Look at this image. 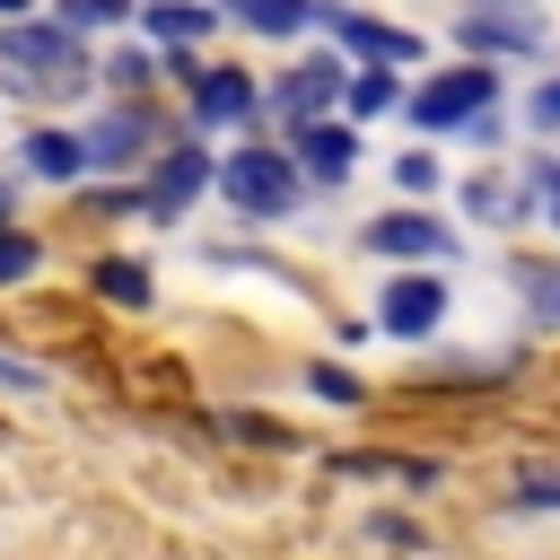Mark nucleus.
<instances>
[{
    "mask_svg": "<svg viewBox=\"0 0 560 560\" xmlns=\"http://www.w3.org/2000/svg\"><path fill=\"white\" fill-rule=\"evenodd\" d=\"M219 192H228L245 219H289V210H298V166L271 158V149H236V158L219 166Z\"/></svg>",
    "mask_w": 560,
    "mask_h": 560,
    "instance_id": "nucleus-1",
    "label": "nucleus"
},
{
    "mask_svg": "<svg viewBox=\"0 0 560 560\" xmlns=\"http://www.w3.org/2000/svg\"><path fill=\"white\" fill-rule=\"evenodd\" d=\"M490 96H499V70H481V61H472V70L429 79V88L411 96V122H420V131H446V122H472Z\"/></svg>",
    "mask_w": 560,
    "mask_h": 560,
    "instance_id": "nucleus-2",
    "label": "nucleus"
},
{
    "mask_svg": "<svg viewBox=\"0 0 560 560\" xmlns=\"http://www.w3.org/2000/svg\"><path fill=\"white\" fill-rule=\"evenodd\" d=\"M0 61H9L18 79H79V70H88L70 26H9V35H0Z\"/></svg>",
    "mask_w": 560,
    "mask_h": 560,
    "instance_id": "nucleus-3",
    "label": "nucleus"
},
{
    "mask_svg": "<svg viewBox=\"0 0 560 560\" xmlns=\"http://www.w3.org/2000/svg\"><path fill=\"white\" fill-rule=\"evenodd\" d=\"M368 254H411V262H446V254H455V236H446L438 219H420V210H394V219H376V228H368Z\"/></svg>",
    "mask_w": 560,
    "mask_h": 560,
    "instance_id": "nucleus-4",
    "label": "nucleus"
},
{
    "mask_svg": "<svg viewBox=\"0 0 560 560\" xmlns=\"http://www.w3.org/2000/svg\"><path fill=\"white\" fill-rule=\"evenodd\" d=\"M438 315H446V280H420V271H411V280H394V289H385V315H376V324H385V332H402V341H420Z\"/></svg>",
    "mask_w": 560,
    "mask_h": 560,
    "instance_id": "nucleus-5",
    "label": "nucleus"
},
{
    "mask_svg": "<svg viewBox=\"0 0 560 560\" xmlns=\"http://www.w3.org/2000/svg\"><path fill=\"white\" fill-rule=\"evenodd\" d=\"M332 18V35L350 44V52H368V61H411L420 52V35H402V26H376V18H350V9H324Z\"/></svg>",
    "mask_w": 560,
    "mask_h": 560,
    "instance_id": "nucleus-6",
    "label": "nucleus"
},
{
    "mask_svg": "<svg viewBox=\"0 0 560 560\" xmlns=\"http://www.w3.org/2000/svg\"><path fill=\"white\" fill-rule=\"evenodd\" d=\"M341 96V70L332 61H298L289 79H280V122H306L315 105H332Z\"/></svg>",
    "mask_w": 560,
    "mask_h": 560,
    "instance_id": "nucleus-7",
    "label": "nucleus"
},
{
    "mask_svg": "<svg viewBox=\"0 0 560 560\" xmlns=\"http://www.w3.org/2000/svg\"><path fill=\"white\" fill-rule=\"evenodd\" d=\"M192 105H201V122H245V114H254V79H236V70H192Z\"/></svg>",
    "mask_w": 560,
    "mask_h": 560,
    "instance_id": "nucleus-8",
    "label": "nucleus"
},
{
    "mask_svg": "<svg viewBox=\"0 0 560 560\" xmlns=\"http://www.w3.org/2000/svg\"><path fill=\"white\" fill-rule=\"evenodd\" d=\"M201 184H210V158H201V149H175V158L158 166V184H149V210H158V219H175Z\"/></svg>",
    "mask_w": 560,
    "mask_h": 560,
    "instance_id": "nucleus-9",
    "label": "nucleus"
},
{
    "mask_svg": "<svg viewBox=\"0 0 560 560\" xmlns=\"http://www.w3.org/2000/svg\"><path fill=\"white\" fill-rule=\"evenodd\" d=\"M298 158H306L324 184H341V175L359 166V140H350L341 122H306V131H298Z\"/></svg>",
    "mask_w": 560,
    "mask_h": 560,
    "instance_id": "nucleus-10",
    "label": "nucleus"
},
{
    "mask_svg": "<svg viewBox=\"0 0 560 560\" xmlns=\"http://www.w3.org/2000/svg\"><path fill=\"white\" fill-rule=\"evenodd\" d=\"M464 44H472V52H534L542 26H534V18H490V9H472V18H464Z\"/></svg>",
    "mask_w": 560,
    "mask_h": 560,
    "instance_id": "nucleus-11",
    "label": "nucleus"
},
{
    "mask_svg": "<svg viewBox=\"0 0 560 560\" xmlns=\"http://www.w3.org/2000/svg\"><path fill=\"white\" fill-rule=\"evenodd\" d=\"M332 472H341V481H411V490H429V481H438V464H429V455H341Z\"/></svg>",
    "mask_w": 560,
    "mask_h": 560,
    "instance_id": "nucleus-12",
    "label": "nucleus"
},
{
    "mask_svg": "<svg viewBox=\"0 0 560 560\" xmlns=\"http://www.w3.org/2000/svg\"><path fill=\"white\" fill-rule=\"evenodd\" d=\"M140 140H149V122H140V114H105V122H96L79 149H88V166H122Z\"/></svg>",
    "mask_w": 560,
    "mask_h": 560,
    "instance_id": "nucleus-13",
    "label": "nucleus"
},
{
    "mask_svg": "<svg viewBox=\"0 0 560 560\" xmlns=\"http://www.w3.org/2000/svg\"><path fill=\"white\" fill-rule=\"evenodd\" d=\"M26 158H35V175H52V184H70V175L88 166V149H79L70 131H35V140H26Z\"/></svg>",
    "mask_w": 560,
    "mask_h": 560,
    "instance_id": "nucleus-14",
    "label": "nucleus"
},
{
    "mask_svg": "<svg viewBox=\"0 0 560 560\" xmlns=\"http://www.w3.org/2000/svg\"><path fill=\"white\" fill-rule=\"evenodd\" d=\"M228 9H236V18H245V26H262V35H298V26H306V18H315V9H306V0H228Z\"/></svg>",
    "mask_w": 560,
    "mask_h": 560,
    "instance_id": "nucleus-15",
    "label": "nucleus"
},
{
    "mask_svg": "<svg viewBox=\"0 0 560 560\" xmlns=\"http://www.w3.org/2000/svg\"><path fill=\"white\" fill-rule=\"evenodd\" d=\"M508 280L525 289V306H534V324H560V271H551V262H516Z\"/></svg>",
    "mask_w": 560,
    "mask_h": 560,
    "instance_id": "nucleus-16",
    "label": "nucleus"
},
{
    "mask_svg": "<svg viewBox=\"0 0 560 560\" xmlns=\"http://www.w3.org/2000/svg\"><path fill=\"white\" fill-rule=\"evenodd\" d=\"M96 289H105L114 306H149V271H140V262H96Z\"/></svg>",
    "mask_w": 560,
    "mask_h": 560,
    "instance_id": "nucleus-17",
    "label": "nucleus"
},
{
    "mask_svg": "<svg viewBox=\"0 0 560 560\" xmlns=\"http://www.w3.org/2000/svg\"><path fill=\"white\" fill-rule=\"evenodd\" d=\"M210 26V9H149V35H166V44H192Z\"/></svg>",
    "mask_w": 560,
    "mask_h": 560,
    "instance_id": "nucleus-18",
    "label": "nucleus"
},
{
    "mask_svg": "<svg viewBox=\"0 0 560 560\" xmlns=\"http://www.w3.org/2000/svg\"><path fill=\"white\" fill-rule=\"evenodd\" d=\"M385 105H394V79L385 70H359L350 79V114H385Z\"/></svg>",
    "mask_w": 560,
    "mask_h": 560,
    "instance_id": "nucleus-19",
    "label": "nucleus"
},
{
    "mask_svg": "<svg viewBox=\"0 0 560 560\" xmlns=\"http://www.w3.org/2000/svg\"><path fill=\"white\" fill-rule=\"evenodd\" d=\"M464 210H481V219H516V192L481 175V184H464Z\"/></svg>",
    "mask_w": 560,
    "mask_h": 560,
    "instance_id": "nucleus-20",
    "label": "nucleus"
},
{
    "mask_svg": "<svg viewBox=\"0 0 560 560\" xmlns=\"http://www.w3.org/2000/svg\"><path fill=\"white\" fill-rule=\"evenodd\" d=\"M122 18V0H61V26L79 35V26H114Z\"/></svg>",
    "mask_w": 560,
    "mask_h": 560,
    "instance_id": "nucleus-21",
    "label": "nucleus"
},
{
    "mask_svg": "<svg viewBox=\"0 0 560 560\" xmlns=\"http://www.w3.org/2000/svg\"><path fill=\"white\" fill-rule=\"evenodd\" d=\"M35 271V236H0V289Z\"/></svg>",
    "mask_w": 560,
    "mask_h": 560,
    "instance_id": "nucleus-22",
    "label": "nucleus"
},
{
    "mask_svg": "<svg viewBox=\"0 0 560 560\" xmlns=\"http://www.w3.org/2000/svg\"><path fill=\"white\" fill-rule=\"evenodd\" d=\"M394 184H402V192H438V166H429V158H420V149H411V158H402V166H394Z\"/></svg>",
    "mask_w": 560,
    "mask_h": 560,
    "instance_id": "nucleus-23",
    "label": "nucleus"
},
{
    "mask_svg": "<svg viewBox=\"0 0 560 560\" xmlns=\"http://www.w3.org/2000/svg\"><path fill=\"white\" fill-rule=\"evenodd\" d=\"M315 394H324V402H359V376H341V368H315Z\"/></svg>",
    "mask_w": 560,
    "mask_h": 560,
    "instance_id": "nucleus-24",
    "label": "nucleus"
},
{
    "mask_svg": "<svg viewBox=\"0 0 560 560\" xmlns=\"http://www.w3.org/2000/svg\"><path fill=\"white\" fill-rule=\"evenodd\" d=\"M105 79H114V88H131V79H149V52H114V61H105Z\"/></svg>",
    "mask_w": 560,
    "mask_h": 560,
    "instance_id": "nucleus-25",
    "label": "nucleus"
},
{
    "mask_svg": "<svg viewBox=\"0 0 560 560\" xmlns=\"http://www.w3.org/2000/svg\"><path fill=\"white\" fill-rule=\"evenodd\" d=\"M516 499H525V508H560V481H551V472H525V490H516Z\"/></svg>",
    "mask_w": 560,
    "mask_h": 560,
    "instance_id": "nucleus-26",
    "label": "nucleus"
},
{
    "mask_svg": "<svg viewBox=\"0 0 560 560\" xmlns=\"http://www.w3.org/2000/svg\"><path fill=\"white\" fill-rule=\"evenodd\" d=\"M534 122H542V131H560V79H542V88H534Z\"/></svg>",
    "mask_w": 560,
    "mask_h": 560,
    "instance_id": "nucleus-27",
    "label": "nucleus"
},
{
    "mask_svg": "<svg viewBox=\"0 0 560 560\" xmlns=\"http://www.w3.org/2000/svg\"><path fill=\"white\" fill-rule=\"evenodd\" d=\"M534 192H542V219L560 228V166H542V175H534Z\"/></svg>",
    "mask_w": 560,
    "mask_h": 560,
    "instance_id": "nucleus-28",
    "label": "nucleus"
},
{
    "mask_svg": "<svg viewBox=\"0 0 560 560\" xmlns=\"http://www.w3.org/2000/svg\"><path fill=\"white\" fill-rule=\"evenodd\" d=\"M0 228H9V192H0Z\"/></svg>",
    "mask_w": 560,
    "mask_h": 560,
    "instance_id": "nucleus-29",
    "label": "nucleus"
},
{
    "mask_svg": "<svg viewBox=\"0 0 560 560\" xmlns=\"http://www.w3.org/2000/svg\"><path fill=\"white\" fill-rule=\"evenodd\" d=\"M0 9H9V18H18V9H26V0H0Z\"/></svg>",
    "mask_w": 560,
    "mask_h": 560,
    "instance_id": "nucleus-30",
    "label": "nucleus"
}]
</instances>
